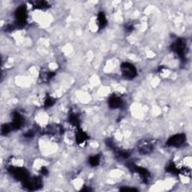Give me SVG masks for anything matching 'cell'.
Instances as JSON below:
<instances>
[{
	"mask_svg": "<svg viewBox=\"0 0 192 192\" xmlns=\"http://www.w3.org/2000/svg\"><path fill=\"white\" fill-rule=\"evenodd\" d=\"M8 171L14 179H16L18 181H22L23 182L29 178V173H28L27 170L24 168L11 167L8 168Z\"/></svg>",
	"mask_w": 192,
	"mask_h": 192,
	"instance_id": "6da1fadb",
	"label": "cell"
},
{
	"mask_svg": "<svg viewBox=\"0 0 192 192\" xmlns=\"http://www.w3.org/2000/svg\"><path fill=\"white\" fill-rule=\"evenodd\" d=\"M186 44L182 38H179L173 44L172 50L176 53L179 57L182 59H185L186 53Z\"/></svg>",
	"mask_w": 192,
	"mask_h": 192,
	"instance_id": "7a4b0ae2",
	"label": "cell"
},
{
	"mask_svg": "<svg viewBox=\"0 0 192 192\" xmlns=\"http://www.w3.org/2000/svg\"><path fill=\"white\" fill-rule=\"evenodd\" d=\"M128 167L133 172L137 173L140 176V178L142 179L143 182L145 183H148L150 182V173L146 169L143 168L141 167H137L135 165H134L133 163H131L130 165H128Z\"/></svg>",
	"mask_w": 192,
	"mask_h": 192,
	"instance_id": "3957f363",
	"label": "cell"
},
{
	"mask_svg": "<svg viewBox=\"0 0 192 192\" xmlns=\"http://www.w3.org/2000/svg\"><path fill=\"white\" fill-rule=\"evenodd\" d=\"M121 70L123 77L127 79H133L137 76V69L132 64L128 62L122 63L121 66Z\"/></svg>",
	"mask_w": 192,
	"mask_h": 192,
	"instance_id": "277c9868",
	"label": "cell"
},
{
	"mask_svg": "<svg viewBox=\"0 0 192 192\" xmlns=\"http://www.w3.org/2000/svg\"><path fill=\"white\" fill-rule=\"evenodd\" d=\"M16 17V25L18 27H23L25 26L27 23V8L24 6H20L17 9L15 12Z\"/></svg>",
	"mask_w": 192,
	"mask_h": 192,
	"instance_id": "5b68a950",
	"label": "cell"
},
{
	"mask_svg": "<svg viewBox=\"0 0 192 192\" xmlns=\"http://www.w3.org/2000/svg\"><path fill=\"white\" fill-rule=\"evenodd\" d=\"M186 137L183 134H178L173 137H171L167 142V145L168 146L180 147L185 142Z\"/></svg>",
	"mask_w": 192,
	"mask_h": 192,
	"instance_id": "8992f818",
	"label": "cell"
},
{
	"mask_svg": "<svg viewBox=\"0 0 192 192\" xmlns=\"http://www.w3.org/2000/svg\"><path fill=\"white\" fill-rule=\"evenodd\" d=\"M42 181L38 177H34L32 179H28L25 182H23V186L28 190L35 191L42 187Z\"/></svg>",
	"mask_w": 192,
	"mask_h": 192,
	"instance_id": "52a82bcc",
	"label": "cell"
},
{
	"mask_svg": "<svg viewBox=\"0 0 192 192\" xmlns=\"http://www.w3.org/2000/svg\"><path fill=\"white\" fill-rule=\"evenodd\" d=\"M139 152L143 155L150 154L153 150V145L150 141L143 140L138 144Z\"/></svg>",
	"mask_w": 192,
	"mask_h": 192,
	"instance_id": "ba28073f",
	"label": "cell"
},
{
	"mask_svg": "<svg viewBox=\"0 0 192 192\" xmlns=\"http://www.w3.org/2000/svg\"><path fill=\"white\" fill-rule=\"evenodd\" d=\"M24 120L23 116L20 114L18 112H14L13 113V121L11 124L12 127V129L17 130L22 127L23 125Z\"/></svg>",
	"mask_w": 192,
	"mask_h": 192,
	"instance_id": "9c48e42d",
	"label": "cell"
},
{
	"mask_svg": "<svg viewBox=\"0 0 192 192\" xmlns=\"http://www.w3.org/2000/svg\"><path fill=\"white\" fill-rule=\"evenodd\" d=\"M109 106L110 107L113 108V109H117V108H120L123 106V101L121 99V98L116 96H112L109 98Z\"/></svg>",
	"mask_w": 192,
	"mask_h": 192,
	"instance_id": "30bf717a",
	"label": "cell"
},
{
	"mask_svg": "<svg viewBox=\"0 0 192 192\" xmlns=\"http://www.w3.org/2000/svg\"><path fill=\"white\" fill-rule=\"evenodd\" d=\"M88 139V135L84 131H82V130H78L77 134H76V140H77V143L82 144V143H85Z\"/></svg>",
	"mask_w": 192,
	"mask_h": 192,
	"instance_id": "8fae6325",
	"label": "cell"
},
{
	"mask_svg": "<svg viewBox=\"0 0 192 192\" xmlns=\"http://www.w3.org/2000/svg\"><path fill=\"white\" fill-rule=\"evenodd\" d=\"M98 27H99V29H103L107 26V21L106 19L105 14L103 12H100L98 15Z\"/></svg>",
	"mask_w": 192,
	"mask_h": 192,
	"instance_id": "7c38bea8",
	"label": "cell"
},
{
	"mask_svg": "<svg viewBox=\"0 0 192 192\" xmlns=\"http://www.w3.org/2000/svg\"><path fill=\"white\" fill-rule=\"evenodd\" d=\"M68 121H69L71 124L74 126H80V119L76 113H71L69 118H68Z\"/></svg>",
	"mask_w": 192,
	"mask_h": 192,
	"instance_id": "4fadbf2b",
	"label": "cell"
},
{
	"mask_svg": "<svg viewBox=\"0 0 192 192\" xmlns=\"http://www.w3.org/2000/svg\"><path fill=\"white\" fill-rule=\"evenodd\" d=\"M89 165L92 167H96V166H98L100 163V156L98 155H97L92 156V157L89 158Z\"/></svg>",
	"mask_w": 192,
	"mask_h": 192,
	"instance_id": "5bb4252c",
	"label": "cell"
},
{
	"mask_svg": "<svg viewBox=\"0 0 192 192\" xmlns=\"http://www.w3.org/2000/svg\"><path fill=\"white\" fill-rule=\"evenodd\" d=\"M55 75V72L53 71H46V73L44 74V72H42L41 74V77L42 80H46V81H49L51 79L53 76Z\"/></svg>",
	"mask_w": 192,
	"mask_h": 192,
	"instance_id": "9a60e30c",
	"label": "cell"
},
{
	"mask_svg": "<svg viewBox=\"0 0 192 192\" xmlns=\"http://www.w3.org/2000/svg\"><path fill=\"white\" fill-rule=\"evenodd\" d=\"M167 171L169 173H173V174H178L179 173L181 172L180 170L176 168L174 164H170V165H169L168 167H167Z\"/></svg>",
	"mask_w": 192,
	"mask_h": 192,
	"instance_id": "2e32d148",
	"label": "cell"
},
{
	"mask_svg": "<svg viewBox=\"0 0 192 192\" xmlns=\"http://www.w3.org/2000/svg\"><path fill=\"white\" fill-rule=\"evenodd\" d=\"M12 129V127L11 125L8 124H5L2 126L1 128V131H2V135H6L7 134L10 132L11 130Z\"/></svg>",
	"mask_w": 192,
	"mask_h": 192,
	"instance_id": "e0dca14e",
	"label": "cell"
},
{
	"mask_svg": "<svg viewBox=\"0 0 192 192\" xmlns=\"http://www.w3.org/2000/svg\"><path fill=\"white\" fill-rule=\"evenodd\" d=\"M55 101H54L53 98H47L45 101V102H44V107H51V106H53L54 103H55Z\"/></svg>",
	"mask_w": 192,
	"mask_h": 192,
	"instance_id": "ac0fdd59",
	"label": "cell"
},
{
	"mask_svg": "<svg viewBox=\"0 0 192 192\" xmlns=\"http://www.w3.org/2000/svg\"><path fill=\"white\" fill-rule=\"evenodd\" d=\"M48 5L47 2H37L36 4L35 5V8H47Z\"/></svg>",
	"mask_w": 192,
	"mask_h": 192,
	"instance_id": "d6986e66",
	"label": "cell"
},
{
	"mask_svg": "<svg viewBox=\"0 0 192 192\" xmlns=\"http://www.w3.org/2000/svg\"><path fill=\"white\" fill-rule=\"evenodd\" d=\"M126 29L128 32H131L134 29V25L132 23H128L126 25Z\"/></svg>",
	"mask_w": 192,
	"mask_h": 192,
	"instance_id": "ffe728a7",
	"label": "cell"
},
{
	"mask_svg": "<svg viewBox=\"0 0 192 192\" xmlns=\"http://www.w3.org/2000/svg\"><path fill=\"white\" fill-rule=\"evenodd\" d=\"M121 191H137L136 188H127V187H125V188H120Z\"/></svg>",
	"mask_w": 192,
	"mask_h": 192,
	"instance_id": "44dd1931",
	"label": "cell"
},
{
	"mask_svg": "<svg viewBox=\"0 0 192 192\" xmlns=\"http://www.w3.org/2000/svg\"><path fill=\"white\" fill-rule=\"evenodd\" d=\"M33 135H34V132H33L32 131H27V133L24 135V136H25V137H33Z\"/></svg>",
	"mask_w": 192,
	"mask_h": 192,
	"instance_id": "7402d4cb",
	"label": "cell"
},
{
	"mask_svg": "<svg viewBox=\"0 0 192 192\" xmlns=\"http://www.w3.org/2000/svg\"><path fill=\"white\" fill-rule=\"evenodd\" d=\"M41 172H42V174L47 175V174L48 171H47V169L45 168V167H42V170H41Z\"/></svg>",
	"mask_w": 192,
	"mask_h": 192,
	"instance_id": "603a6c76",
	"label": "cell"
}]
</instances>
